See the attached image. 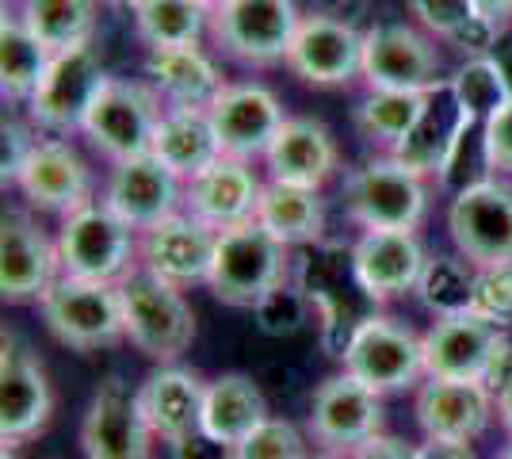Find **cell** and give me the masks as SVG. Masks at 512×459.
<instances>
[{"instance_id":"obj_37","label":"cell","mask_w":512,"mask_h":459,"mask_svg":"<svg viewBox=\"0 0 512 459\" xmlns=\"http://www.w3.org/2000/svg\"><path fill=\"white\" fill-rule=\"evenodd\" d=\"M455 104L463 108V115L486 123L490 115L512 104L509 81H505V69L497 62V54H486V58H470L467 66L459 69L448 81Z\"/></svg>"},{"instance_id":"obj_52","label":"cell","mask_w":512,"mask_h":459,"mask_svg":"<svg viewBox=\"0 0 512 459\" xmlns=\"http://www.w3.org/2000/svg\"><path fill=\"white\" fill-rule=\"evenodd\" d=\"M199 4H203V8H207V12H218V8H222V4H226V0H199Z\"/></svg>"},{"instance_id":"obj_13","label":"cell","mask_w":512,"mask_h":459,"mask_svg":"<svg viewBox=\"0 0 512 459\" xmlns=\"http://www.w3.org/2000/svg\"><path fill=\"white\" fill-rule=\"evenodd\" d=\"M436 43L409 23H379L363 31V81L371 88L436 92L448 85Z\"/></svg>"},{"instance_id":"obj_55","label":"cell","mask_w":512,"mask_h":459,"mask_svg":"<svg viewBox=\"0 0 512 459\" xmlns=\"http://www.w3.org/2000/svg\"><path fill=\"white\" fill-rule=\"evenodd\" d=\"M501 459H512V448H505V452H501Z\"/></svg>"},{"instance_id":"obj_12","label":"cell","mask_w":512,"mask_h":459,"mask_svg":"<svg viewBox=\"0 0 512 459\" xmlns=\"http://www.w3.org/2000/svg\"><path fill=\"white\" fill-rule=\"evenodd\" d=\"M341 364L344 372L356 375L371 391H406L421 375H428L425 337H417L409 326L386 318V314H375V318H367L356 329V337L344 349Z\"/></svg>"},{"instance_id":"obj_10","label":"cell","mask_w":512,"mask_h":459,"mask_svg":"<svg viewBox=\"0 0 512 459\" xmlns=\"http://www.w3.org/2000/svg\"><path fill=\"white\" fill-rule=\"evenodd\" d=\"M299 23L295 0H226L211 12V35L245 66H276L287 62Z\"/></svg>"},{"instance_id":"obj_20","label":"cell","mask_w":512,"mask_h":459,"mask_svg":"<svg viewBox=\"0 0 512 459\" xmlns=\"http://www.w3.org/2000/svg\"><path fill=\"white\" fill-rule=\"evenodd\" d=\"M184 180L172 173L165 161H157L153 153L119 161L111 176H107L104 203L119 215V219L134 226L138 234L150 230L157 222H165L169 215L180 211L184 203Z\"/></svg>"},{"instance_id":"obj_27","label":"cell","mask_w":512,"mask_h":459,"mask_svg":"<svg viewBox=\"0 0 512 459\" xmlns=\"http://www.w3.org/2000/svg\"><path fill=\"white\" fill-rule=\"evenodd\" d=\"M203 398H207V383L176 364H161L138 387L142 414L150 421L153 437H161L165 444H180L203 433Z\"/></svg>"},{"instance_id":"obj_35","label":"cell","mask_w":512,"mask_h":459,"mask_svg":"<svg viewBox=\"0 0 512 459\" xmlns=\"http://www.w3.org/2000/svg\"><path fill=\"white\" fill-rule=\"evenodd\" d=\"M134 27L150 43V50H176V46H199L203 31L211 27V12L199 0H138Z\"/></svg>"},{"instance_id":"obj_17","label":"cell","mask_w":512,"mask_h":459,"mask_svg":"<svg viewBox=\"0 0 512 459\" xmlns=\"http://www.w3.org/2000/svg\"><path fill=\"white\" fill-rule=\"evenodd\" d=\"M214 234L211 226L192 219L188 211H176L165 222L138 234V268L172 287H192L211 280L214 264Z\"/></svg>"},{"instance_id":"obj_51","label":"cell","mask_w":512,"mask_h":459,"mask_svg":"<svg viewBox=\"0 0 512 459\" xmlns=\"http://www.w3.org/2000/svg\"><path fill=\"white\" fill-rule=\"evenodd\" d=\"M497 62H501V69H505V81H509V92H512V50H501Z\"/></svg>"},{"instance_id":"obj_39","label":"cell","mask_w":512,"mask_h":459,"mask_svg":"<svg viewBox=\"0 0 512 459\" xmlns=\"http://www.w3.org/2000/svg\"><path fill=\"white\" fill-rule=\"evenodd\" d=\"M230 459H310L306 456V440L291 421L264 417L249 437L230 448Z\"/></svg>"},{"instance_id":"obj_43","label":"cell","mask_w":512,"mask_h":459,"mask_svg":"<svg viewBox=\"0 0 512 459\" xmlns=\"http://www.w3.org/2000/svg\"><path fill=\"white\" fill-rule=\"evenodd\" d=\"M482 142H486L490 173L512 176V104H505L497 115L482 123Z\"/></svg>"},{"instance_id":"obj_56","label":"cell","mask_w":512,"mask_h":459,"mask_svg":"<svg viewBox=\"0 0 512 459\" xmlns=\"http://www.w3.org/2000/svg\"><path fill=\"white\" fill-rule=\"evenodd\" d=\"M318 459H337V456H318Z\"/></svg>"},{"instance_id":"obj_28","label":"cell","mask_w":512,"mask_h":459,"mask_svg":"<svg viewBox=\"0 0 512 459\" xmlns=\"http://www.w3.org/2000/svg\"><path fill=\"white\" fill-rule=\"evenodd\" d=\"M467 123H470V115H463V108L455 104L451 85H440L436 92H428L421 119H417L413 131L390 150V157L402 161L409 173H417L421 180H425V176H440V169L448 165L451 150H455V142H459V134H463Z\"/></svg>"},{"instance_id":"obj_1","label":"cell","mask_w":512,"mask_h":459,"mask_svg":"<svg viewBox=\"0 0 512 459\" xmlns=\"http://www.w3.org/2000/svg\"><path fill=\"white\" fill-rule=\"evenodd\" d=\"M299 287L318 310L321 322V349L333 360H341L344 349L352 345L356 329L379 314L375 295L363 287L356 272L352 249H344L341 241H325L306 245V257L299 264Z\"/></svg>"},{"instance_id":"obj_21","label":"cell","mask_w":512,"mask_h":459,"mask_svg":"<svg viewBox=\"0 0 512 459\" xmlns=\"http://www.w3.org/2000/svg\"><path fill=\"white\" fill-rule=\"evenodd\" d=\"M493 410H497V391L486 383L428 375V383L417 391V425L428 440L470 444L490 429Z\"/></svg>"},{"instance_id":"obj_48","label":"cell","mask_w":512,"mask_h":459,"mask_svg":"<svg viewBox=\"0 0 512 459\" xmlns=\"http://www.w3.org/2000/svg\"><path fill=\"white\" fill-rule=\"evenodd\" d=\"M474 12L501 31V27L512 20V0H474Z\"/></svg>"},{"instance_id":"obj_38","label":"cell","mask_w":512,"mask_h":459,"mask_svg":"<svg viewBox=\"0 0 512 459\" xmlns=\"http://www.w3.org/2000/svg\"><path fill=\"white\" fill-rule=\"evenodd\" d=\"M474 276H478V268L467 257H428L417 295L436 318L467 314L470 299H474Z\"/></svg>"},{"instance_id":"obj_18","label":"cell","mask_w":512,"mask_h":459,"mask_svg":"<svg viewBox=\"0 0 512 459\" xmlns=\"http://www.w3.org/2000/svg\"><path fill=\"white\" fill-rule=\"evenodd\" d=\"M62 276L58 241L43 234V226L27 211L12 207L0 219V295L8 303L43 299Z\"/></svg>"},{"instance_id":"obj_11","label":"cell","mask_w":512,"mask_h":459,"mask_svg":"<svg viewBox=\"0 0 512 459\" xmlns=\"http://www.w3.org/2000/svg\"><path fill=\"white\" fill-rule=\"evenodd\" d=\"M306 433L329 456H352L360 444L383 433V394L348 372L321 379L310 398Z\"/></svg>"},{"instance_id":"obj_4","label":"cell","mask_w":512,"mask_h":459,"mask_svg":"<svg viewBox=\"0 0 512 459\" xmlns=\"http://www.w3.org/2000/svg\"><path fill=\"white\" fill-rule=\"evenodd\" d=\"M509 360L512 341L505 326L478 318L474 310L436 318L425 333V368L436 379H470L497 391L509 375Z\"/></svg>"},{"instance_id":"obj_44","label":"cell","mask_w":512,"mask_h":459,"mask_svg":"<svg viewBox=\"0 0 512 459\" xmlns=\"http://www.w3.org/2000/svg\"><path fill=\"white\" fill-rule=\"evenodd\" d=\"M39 138H31V131L23 127L20 119H4L0 123V180L4 184H16L23 161L31 157Z\"/></svg>"},{"instance_id":"obj_2","label":"cell","mask_w":512,"mask_h":459,"mask_svg":"<svg viewBox=\"0 0 512 459\" xmlns=\"http://www.w3.org/2000/svg\"><path fill=\"white\" fill-rule=\"evenodd\" d=\"M287 272H291V245H283L272 230H264L253 219L218 234L207 287L218 303L253 310L268 291L287 284Z\"/></svg>"},{"instance_id":"obj_22","label":"cell","mask_w":512,"mask_h":459,"mask_svg":"<svg viewBox=\"0 0 512 459\" xmlns=\"http://www.w3.org/2000/svg\"><path fill=\"white\" fill-rule=\"evenodd\" d=\"M207 111L214 119L222 153L237 161L264 157L279 127L287 123L279 96L264 85H226Z\"/></svg>"},{"instance_id":"obj_36","label":"cell","mask_w":512,"mask_h":459,"mask_svg":"<svg viewBox=\"0 0 512 459\" xmlns=\"http://www.w3.org/2000/svg\"><path fill=\"white\" fill-rule=\"evenodd\" d=\"M428 92H398V88H371L356 104V131L367 142H379V146H398L413 123L421 119L425 111Z\"/></svg>"},{"instance_id":"obj_33","label":"cell","mask_w":512,"mask_h":459,"mask_svg":"<svg viewBox=\"0 0 512 459\" xmlns=\"http://www.w3.org/2000/svg\"><path fill=\"white\" fill-rule=\"evenodd\" d=\"M20 16L50 54L92 46L96 0H23Z\"/></svg>"},{"instance_id":"obj_49","label":"cell","mask_w":512,"mask_h":459,"mask_svg":"<svg viewBox=\"0 0 512 459\" xmlns=\"http://www.w3.org/2000/svg\"><path fill=\"white\" fill-rule=\"evenodd\" d=\"M363 4H367V0H321L318 12H329V16H337V20L356 23V16L363 12Z\"/></svg>"},{"instance_id":"obj_15","label":"cell","mask_w":512,"mask_h":459,"mask_svg":"<svg viewBox=\"0 0 512 459\" xmlns=\"http://www.w3.org/2000/svg\"><path fill=\"white\" fill-rule=\"evenodd\" d=\"M104 81L107 73L100 66V54L92 46L54 54L46 77L35 88V96L27 100L31 123H39L43 131H54V134L81 131L88 108H92L96 92L104 88Z\"/></svg>"},{"instance_id":"obj_7","label":"cell","mask_w":512,"mask_h":459,"mask_svg":"<svg viewBox=\"0 0 512 459\" xmlns=\"http://www.w3.org/2000/svg\"><path fill=\"white\" fill-rule=\"evenodd\" d=\"M344 211L363 230H417L428 211V188L394 157H371L344 176Z\"/></svg>"},{"instance_id":"obj_16","label":"cell","mask_w":512,"mask_h":459,"mask_svg":"<svg viewBox=\"0 0 512 459\" xmlns=\"http://www.w3.org/2000/svg\"><path fill=\"white\" fill-rule=\"evenodd\" d=\"M287 69L306 85L341 88L352 77H363V31L356 23L337 20L329 12L302 16L299 31L287 50Z\"/></svg>"},{"instance_id":"obj_53","label":"cell","mask_w":512,"mask_h":459,"mask_svg":"<svg viewBox=\"0 0 512 459\" xmlns=\"http://www.w3.org/2000/svg\"><path fill=\"white\" fill-rule=\"evenodd\" d=\"M104 4H119V8H134L138 0H104Z\"/></svg>"},{"instance_id":"obj_25","label":"cell","mask_w":512,"mask_h":459,"mask_svg":"<svg viewBox=\"0 0 512 459\" xmlns=\"http://www.w3.org/2000/svg\"><path fill=\"white\" fill-rule=\"evenodd\" d=\"M352 257L375 303H390L406 291H417L428 268V253L417 230H363V238L352 245Z\"/></svg>"},{"instance_id":"obj_40","label":"cell","mask_w":512,"mask_h":459,"mask_svg":"<svg viewBox=\"0 0 512 459\" xmlns=\"http://www.w3.org/2000/svg\"><path fill=\"white\" fill-rule=\"evenodd\" d=\"M310 299L302 295V287L295 284H279L276 291H268L260 303L253 306L256 314V326L260 333H268V337H291V333H299L306 326V318H310Z\"/></svg>"},{"instance_id":"obj_14","label":"cell","mask_w":512,"mask_h":459,"mask_svg":"<svg viewBox=\"0 0 512 459\" xmlns=\"http://www.w3.org/2000/svg\"><path fill=\"white\" fill-rule=\"evenodd\" d=\"M54 410V391L35 349L4 329L0 337V440L16 448L39 437Z\"/></svg>"},{"instance_id":"obj_8","label":"cell","mask_w":512,"mask_h":459,"mask_svg":"<svg viewBox=\"0 0 512 459\" xmlns=\"http://www.w3.org/2000/svg\"><path fill=\"white\" fill-rule=\"evenodd\" d=\"M161 96L146 81H123V77H107L104 88L96 92L92 108L85 115V134L96 150L111 157L115 165L153 153V138L161 127Z\"/></svg>"},{"instance_id":"obj_47","label":"cell","mask_w":512,"mask_h":459,"mask_svg":"<svg viewBox=\"0 0 512 459\" xmlns=\"http://www.w3.org/2000/svg\"><path fill=\"white\" fill-rule=\"evenodd\" d=\"M417 459H478L470 444H444V440H425L417 448Z\"/></svg>"},{"instance_id":"obj_30","label":"cell","mask_w":512,"mask_h":459,"mask_svg":"<svg viewBox=\"0 0 512 459\" xmlns=\"http://www.w3.org/2000/svg\"><path fill=\"white\" fill-rule=\"evenodd\" d=\"M146 77L153 92L169 108H211L218 92L226 88L222 73L199 46H176V50H150Z\"/></svg>"},{"instance_id":"obj_32","label":"cell","mask_w":512,"mask_h":459,"mask_svg":"<svg viewBox=\"0 0 512 459\" xmlns=\"http://www.w3.org/2000/svg\"><path fill=\"white\" fill-rule=\"evenodd\" d=\"M256 222L272 230L283 245H318L325 234V199L314 188L268 180L260 192Z\"/></svg>"},{"instance_id":"obj_26","label":"cell","mask_w":512,"mask_h":459,"mask_svg":"<svg viewBox=\"0 0 512 459\" xmlns=\"http://www.w3.org/2000/svg\"><path fill=\"white\" fill-rule=\"evenodd\" d=\"M264 161H268L272 180L321 192V184H329L341 169V150L325 123L310 119V115H287V123L272 138Z\"/></svg>"},{"instance_id":"obj_3","label":"cell","mask_w":512,"mask_h":459,"mask_svg":"<svg viewBox=\"0 0 512 459\" xmlns=\"http://www.w3.org/2000/svg\"><path fill=\"white\" fill-rule=\"evenodd\" d=\"M127 341L157 364H176L195 341V314L180 287L134 268L119 280Z\"/></svg>"},{"instance_id":"obj_9","label":"cell","mask_w":512,"mask_h":459,"mask_svg":"<svg viewBox=\"0 0 512 459\" xmlns=\"http://www.w3.org/2000/svg\"><path fill=\"white\" fill-rule=\"evenodd\" d=\"M451 241L459 257L474 268L512 264V184L505 176H486L455 192L448 211Z\"/></svg>"},{"instance_id":"obj_50","label":"cell","mask_w":512,"mask_h":459,"mask_svg":"<svg viewBox=\"0 0 512 459\" xmlns=\"http://www.w3.org/2000/svg\"><path fill=\"white\" fill-rule=\"evenodd\" d=\"M497 417H501V425L509 429V437H512V372L505 375V383L497 387Z\"/></svg>"},{"instance_id":"obj_29","label":"cell","mask_w":512,"mask_h":459,"mask_svg":"<svg viewBox=\"0 0 512 459\" xmlns=\"http://www.w3.org/2000/svg\"><path fill=\"white\" fill-rule=\"evenodd\" d=\"M153 157L165 161L184 184L207 173L214 161H222V142L214 131V119L207 108H165L161 127L153 138Z\"/></svg>"},{"instance_id":"obj_23","label":"cell","mask_w":512,"mask_h":459,"mask_svg":"<svg viewBox=\"0 0 512 459\" xmlns=\"http://www.w3.org/2000/svg\"><path fill=\"white\" fill-rule=\"evenodd\" d=\"M16 188L31 207L54 215H73L77 207L92 203V173L88 161L62 138H39L31 157L23 161Z\"/></svg>"},{"instance_id":"obj_31","label":"cell","mask_w":512,"mask_h":459,"mask_svg":"<svg viewBox=\"0 0 512 459\" xmlns=\"http://www.w3.org/2000/svg\"><path fill=\"white\" fill-rule=\"evenodd\" d=\"M268 417V402L249 375L226 372L214 383H207V398H203V437L214 444L234 448L253 433L256 425Z\"/></svg>"},{"instance_id":"obj_41","label":"cell","mask_w":512,"mask_h":459,"mask_svg":"<svg viewBox=\"0 0 512 459\" xmlns=\"http://www.w3.org/2000/svg\"><path fill=\"white\" fill-rule=\"evenodd\" d=\"M470 310L486 322L509 326L512 322V264H497V268H478L474 276V299Z\"/></svg>"},{"instance_id":"obj_42","label":"cell","mask_w":512,"mask_h":459,"mask_svg":"<svg viewBox=\"0 0 512 459\" xmlns=\"http://www.w3.org/2000/svg\"><path fill=\"white\" fill-rule=\"evenodd\" d=\"M409 12L425 23L428 31H436L440 39H451L467 20H474V0H406Z\"/></svg>"},{"instance_id":"obj_46","label":"cell","mask_w":512,"mask_h":459,"mask_svg":"<svg viewBox=\"0 0 512 459\" xmlns=\"http://www.w3.org/2000/svg\"><path fill=\"white\" fill-rule=\"evenodd\" d=\"M172 459H230V448L226 444H214L203 433H195V437L172 444Z\"/></svg>"},{"instance_id":"obj_5","label":"cell","mask_w":512,"mask_h":459,"mask_svg":"<svg viewBox=\"0 0 512 459\" xmlns=\"http://www.w3.org/2000/svg\"><path fill=\"white\" fill-rule=\"evenodd\" d=\"M58 257H62V276L77 280H100V284H119L134 272L138 257V230L127 226L107 203H85L73 215L62 219L58 230Z\"/></svg>"},{"instance_id":"obj_54","label":"cell","mask_w":512,"mask_h":459,"mask_svg":"<svg viewBox=\"0 0 512 459\" xmlns=\"http://www.w3.org/2000/svg\"><path fill=\"white\" fill-rule=\"evenodd\" d=\"M0 459H16V456H12V448H8V444H4V452H0Z\"/></svg>"},{"instance_id":"obj_24","label":"cell","mask_w":512,"mask_h":459,"mask_svg":"<svg viewBox=\"0 0 512 459\" xmlns=\"http://www.w3.org/2000/svg\"><path fill=\"white\" fill-rule=\"evenodd\" d=\"M260 192H264V184L256 180L249 161L222 157L207 173L184 184V211L203 226H211L214 234H222V230H234L241 222L256 219Z\"/></svg>"},{"instance_id":"obj_45","label":"cell","mask_w":512,"mask_h":459,"mask_svg":"<svg viewBox=\"0 0 512 459\" xmlns=\"http://www.w3.org/2000/svg\"><path fill=\"white\" fill-rule=\"evenodd\" d=\"M348 459H417V448L406 444L402 437H386V433H379V437H371L367 444H360Z\"/></svg>"},{"instance_id":"obj_6","label":"cell","mask_w":512,"mask_h":459,"mask_svg":"<svg viewBox=\"0 0 512 459\" xmlns=\"http://www.w3.org/2000/svg\"><path fill=\"white\" fill-rule=\"evenodd\" d=\"M39 310H43L46 329L77 352L111 349L127 337L119 284L58 276L54 287L39 299Z\"/></svg>"},{"instance_id":"obj_34","label":"cell","mask_w":512,"mask_h":459,"mask_svg":"<svg viewBox=\"0 0 512 459\" xmlns=\"http://www.w3.org/2000/svg\"><path fill=\"white\" fill-rule=\"evenodd\" d=\"M50 50H46L23 16H8L0 20V92L4 100H31L39 81L50 69Z\"/></svg>"},{"instance_id":"obj_19","label":"cell","mask_w":512,"mask_h":459,"mask_svg":"<svg viewBox=\"0 0 512 459\" xmlns=\"http://www.w3.org/2000/svg\"><path fill=\"white\" fill-rule=\"evenodd\" d=\"M153 429L138 391H130L123 379H107L92 394L88 414L81 421V448L88 459H150Z\"/></svg>"}]
</instances>
